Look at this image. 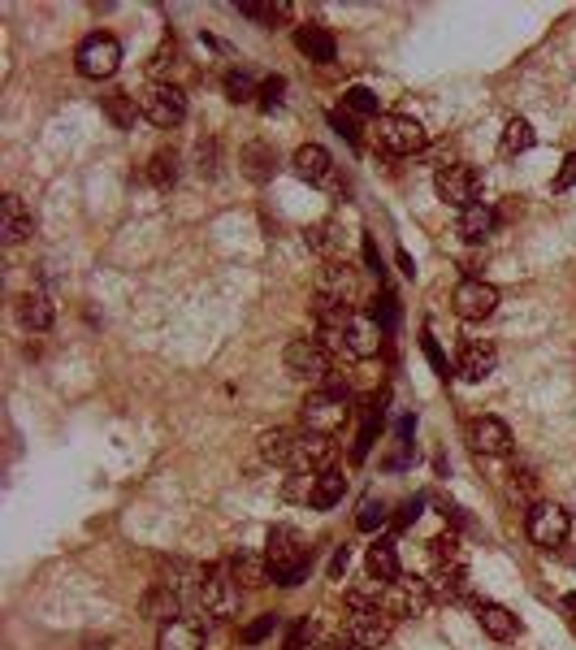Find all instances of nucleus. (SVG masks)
I'll return each instance as SVG.
<instances>
[{
	"instance_id": "nucleus-1",
	"label": "nucleus",
	"mask_w": 576,
	"mask_h": 650,
	"mask_svg": "<svg viewBox=\"0 0 576 650\" xmlns=\"http://www.w3.org/2000/svg\"><path fill=\"white\" fill-rule=\"evenodd\" d=\"M265 559H269V568H273V581L286 585V590L308 577V546H304V538H299V529H291V525L269 529Z\"/></svg>"
},
{
	"instance_id": "nucleus-2",
	"label": "nucleus",
	"mask_w": 576,
	"mask_h": 650,
	"mask_svg": "<svg viewBox=\"0 0 576 650\" xmlns=\"http://www.w3.org/2000/svg\"><path fill=\"white\" fill-rule=\"evenodd\" d=\"M377 152H390V156H412L425 148V126L416 117H403V113H386L377 117Z\"/></svg>"
},
{
	"instance_id": "nucleus-3",
	"label": "nucleus",
	"mask_w": 576,
	"mask_h": 650,
	"mask_svg": "<svg viewBox=\"0 0 576 650\" xmlns=\"http://www.w3.org/2000/svg\"><path fill=\"white\" fill-rule=\"evenodd\" d=\"M434 191H438V200L442 204H451V208H473L481 204L477 195H481V174L473 165H442L438 169V178H434Z\"/></svg>"
},
{
	"instance_id": "nucleus-4",
	"label": "nucleus",
	"mask_w": 576,
	"mask_h": 650,
	"mask_svg": "<svg viewBox=\"0 0 576 650\" xmlns=\"http://www.w3.org/2000/svg\"><path fill=\"white\" fill-rule=\"evenodd\" d=\"M282 360H286V373L299 377V382L321 386L325 377H330V356H325V347L317 338H295V343H286Z\"/></svg>"
},
{
	"instance_id": "nucleus-5",
	"label": "nucleus",
	"mask_w": 576,
	"mask_h": 650,
	"mask_svg": "<svg viewBox=\"0 0 576 650\" xmlns=\"http://www.w3.org/2000/svg\"><path fill=\"white\" fill-rule=\"evenodd\" d=\"M525 529H529V538L538 542L542 551H555V546L568 542L572 520H568V512L559 503H533L529 516H525Z\"/></svg>"
},
{
	"instance_id": "nucleus-6",
	"label": "nucleus",
	"mask_w": 576,
	"mask_h": 650,
	"mask_svg": "<svg viewBox=\"0 0 576 650\" xmlns=\"http://www.w3.org/2000/svg\"><path fill=\"white\" fill-rule=\"evenodd\" d=\"M338 460V442L330 434H317V429H304V434L295 438V455H291V468L295 473H330Z\"/></svg>"
},
{
	"instance_id": "nucleus-7",
	"label": "nucleus",
	"mask_w": 576,
	"mask_h": 650,
	"mask_svg": "<svg viewBox=\"0 0 576 650\" xmlns=\"http://www.w3.org/2000/svg\"><path fill=\"white\" fill-rule=\"evenodd\" d=\"M122 65V44L113 35H87L78 44V74L83 78H113Z\"/></svg>"
},
{
	"instance_id": "nucleus-8",
	"label": "nucleus",
	"mask_w": 576,
	"mask_h": 650,
	"mask_svg": "<svg viewBox=\"0 0 576 650\" xmlns=\"http://www.w3.org/2000/svg\"><path fill=\"white\" fill-rule=\"evenodd\" d=\"M343 421H347V395L325 390V386H312V395L304 399V425L317 429V434H334Z\"/></svg>"
},
{
	"instance_id": "nucleus-9",
	"label": "nucleus",
	"mask_w": 576,
	"mask_h": 650,
	"mask_svg": "<svg viewBox=\"0 0 576 650\" xmlns=\"http://www.w3.org/2000/svg\"><path fill=\"white\" fill-rule=\"evenodd\" d=\"M139 109H143V117H148L152 126H178L182 117H187V96H182L178 87H169V83H156V87H148L139 96Z\"/></svg>"
},
{
	"instance_id": "nucleus-10",
	"label": "nucleus",
	"mask_w": 576,
	"mask_h": 650,
	"mask_svg": "<svg viewBox=\"0 0 576 650\" xmlns=\"http://www.w3.org/2000/svg\"><path fill=\"white\" fill-rule=\"evenodd\" d=\"M455 312H460L464 321H486L499 312V291L486 282V278H464L460 286H455Z\"/></svg>"
},
{
	"instance_id": "nucleus-11",
	"label": "nucleus",
	"mask_w": 576,
	"mask_h": 650,
	"mask_svg": "<svg viewBox=\"0 0 576 650\" xmlns=\"http://www.w3.org/2000/svg\"><path fill=\"white\" fill-rule=\"evenodd\" d=\"M234 590H239V585H234L230 568L204 572V577H200V607L213 620H226V616H234Z\"/></svg>"
},
{
	"instance_id": "nucleus-12",
	"label": "nucleus",
	"mask_w": 576,
	"mask_h": 650,
	"mask_svg": "<svg viewBox=\"0 0 576 650\" xmlns=\"http://www.w3.org/2000/svg\"><path fill=\"white\" fill-rule=\"evenodd\" d=\"M434 603V594H429V585L425 581H408V577H399V581H390V594H386V611L395 620H416L421 611Z\"/></svg>"
},
{
	"instance_id": "nucleus-13",
	"label": "nucleus",
	"mask_w": 576,
	"mask_h": 650,
	"mask_svg": "<svg viewBox=\"0 0 576 650\" xmlns=\"http://www.w3.org/2000/svg\"><path fill=\"white\" fill-rule=\"evenodd\" d=\"M291 169L299 182H312V187H334V156L321 148V143H304L291 156Z\"/></svg>"
},
{
	"instance_id": "nucleus-14",
	"label": "nucleus",
	"mask_w": 576,
	"mask_h": 650,
	"mask_svg": "<svg viewBox=\"0 0 576 650\" xmlns=\"http://www.w3.org/2000/svg\"><path fill=\"white\" fill-rule=\"evenodd\" d=\"M390 611L386 607H373V611H356V616H347V642H360V646H369L377 650L390 637Z\"/></svg>"
},
{
	"instance_id": "nucleus-15",
	"label": "nucleus",
	"mask_w": 576,
	"mask_h": 650,
	"mask_svg": "<svg viewBox=\"0 0 576 650\" xmlns=\"http://www.w3.org/2000/svg\"><path fill=\"white\" fill-rule=\"evenodd\" d=\"M468 447L477 455H507L512 451V429H507L499 416H477L468 425Z\"/></svg>"
},
{
	"instance_id": "nucleus-16",
	"label": "nucleus",
	"mask_w": 576,
	"mask_h": 650,
	"mask_svg": "<svg viewBox=\"0 0 576 650\" xmlns=\"http://www.w3.org/2000/svg\"><path fill=\"white\" fill-rule=\"evenodd\" d=\"M429 594H434V603H455V598H464L468 590V568L464 559H451V564H434V572L425 577Z\"/></svg>"
},
{
	"instance_id": "nucleus-17",
	"label": "nucleus",
	"mask_w": 576,
	"mask_h": 650,
	"mask_svg": "<svg viewBox=\"0 0 576 650\" xmlns=\"http://www.w3.org/2000/svg\"><path fill=\"white\" fill-rule=\"evenodd\" d=\"M343 351L356 360H369L382 351V325L373 317H351V325L343 330Z\"/></svg>"
},
{
	"instance_id": "nucleus-18",
	"label": "nucleus",
	"mask_w": 576,
	"mask_h": 650,
	"mask_svg": "<svg viewBox=\"0 0 576 650\" xmlns=\"http://www.w3.org/2000/svg\"><path fill=\"white\" fill-rule=\"evenodd\" d=\"M494 364H499L494 343H486V338L464 343V351H460V377H464V382H486V377L494 373Z\"/></svg>"
},
{
	"instance_id": "nucleus-19",
	"label": "nucleus",
	"mask_w": 576,
	"mask_h": 650,
	"mask_svg": "<svg viewBox=\"0 0 576 650\" xmlns=\"http://www.w3.org/2000/svg\"><path fill=\"white\" fill-rule=\"evenodd\" d=\"M156 650H204V624L200 620H169L161 624Z\"/></svg>"
},
{
	"instance_id": "nucleus-20",
	"label": "nucleus",
	"mask_w": 576,
	"mask_h": 650,
	"mask_svg": "<svg viewBox=\"0 0 576 650\" xmlns=\"http://www.w3.org/2000/svg\"><path fill=\"white\" fill-rule=\"evenodd\" d=\"M230 577H234V585H247V590H260V585H269L273 581V568H269V559L265 555H252V551H243V555H234L230 559Z\"/></svg>"
},
{
	"instance_id": "nucleus-21",
	"label": "nucleus",
	"mask_w": 576,
	"mask_h": 650,
	"mask_svg": "<svg viewBox=\"0 0 576 650\" xmlns=\"http://www.w3.org/2000/svg\"><path fill=\"white\" fill-rule=\"evenodd\" d=\"M31 230H35L31 208H26L18 195H5V200H0V234H5V243H22Z\"/></svg>"
},
{
	"instance_id": "nucleus-22",
	"label": "nucleus",
	"mask_w": 576,
	"mask_h": 650,
	"mask_svg": "<svg viewBox=\"0 0 576 650\" xmlns=\"http://www.w3.org/2000/svg\"><path fill=\"white\" fill-rule=\"evenodd\" d=\"M295 48L304 52V57H312V61H321V65H330L334 57H338V48H334V35L325 31V26H312V22H304L295 31Z\"/></svg>"
},
{
	"instance_id": "nucleus-23",
	"label": "nucleus",
	"mask_w": 576,
	"mask_h": 650,
	"mask_svg": "<svg viewBox=\"0 0 576 650\" xmlns=\"http://www.w3.org/2000/svg\"><path fill=\"white\" fill-rule=\"evenodd\" d=\"M494 226H499V213H494L490 204H473L460 213V234L468 243H486L494 234Z\"/></svg>"
},
{
	"instance_id": "nucleus-24",
	"label": "nucleus",
	"mask_w": 576,
	"mask_h": 650,
	"mask_svg": "<svg viewBox=\"0 0 576 650\" xmlns=\"http://www.w3.org/2000/svg\"><path fill=\"white\" fill-rule=\"evenodd\" d=\"M477 620H481V629H486V633L494 637V642H512V637L520 633L516 616H512V611H507L503 603H481Z\"/></svg>"
},
{
	"instance_id": "nucleus-25",
	"label": "nucleus",
	"mask_w": 576,
	"mask_h": 650,
	"mask_svg": "<svg viewBox=\"0 0 576 650\" xmlns=\"http://www.w3.org/2000/svg\"><path fill=\"white\" fill-rule=\"evenodd\" d=\"M18 321H22L31 334H44L48 325H52V304H48V295L26 291V295L18 299Z\"/></svg>"
},
{
	"instance_id": "nucleus-26",
	"label": "nucleus",
	"mask_w": 576,
	"mask_h": 650,
	"mask_svg": "<svg viewBox=\"0 0 576 650\" xmlns=\"http://www.w3.org/2000/svg\"><path fill=\"white\" fill-rule=\"evenodd\" d=\"M347 494V477L343 473H317V481H312V499H308V507H317V512H330V507L338 503Z\"/></svg>"
},
{
	"instance_id": "nucleus-27",
	"label": "nucleus",
	"mask_w": 576,
	"mask_h": 650,
	"mask_svg": "<svg viewBox=\"0 0 576 650\" xmlns=\"http://www.w3.org/2000/svg\"><path fill=\"white\" fill-rule=\"evenodd\" d=\"M178 165H182V161H178V152H174V148L152 152V161H148V182H152L156 191H169V187L178 182V174H182Z\"/></svg>"
},
{
	"instance_id": "nucleus-28",
	"label": "nucleus",
	"mask_w": 576,
	"mask_h": 650,
	"mask_svg": "<svg viewBox=\"0 0 576 650\" xmlns=\"http://www.w3.org/2000/svg\"><path fill=\"white\" fill-rule=\"evenodd\" d=\"M369 572H373V581H377V585L399 581L403 572H399V555H395V546H390V542L369 546Z\"/></svg>"
},
{
	"instance_id": "nucleus-29",
	"label": "nucleus",
	"mask_w": 576,
	"mask_h": 650,
	"mask_svg": "<svg viewBox=\"0 0 576 650\" xmlns=\"http://www.w3.org/2000/svg\"><path fill=\"white\" fill-rule=\"evenodd\" d=\"M100 104H104V113L113 117V126H117V130H130V126H135V117L143 113V109H139V100L130 96V91H109V96H104Z\"/></svg>"
},
{
	"instance_id": "nucleus-30",
	"label": "nucleus",
	"mask_w": 576,
	"mask_h": 650,
	"mask_svg": "<svg viewBox=\"0 0 576 650\" xmlns=\"http://www.w3.org/2000/svg\"><path fill=\"white\" fill-rule=\"evenodd\" d=\"M295 438L299 434H291V429H269V434H260V455H265L269 464H291Z\"/></svg>"
},
{
	"instance_id": "nucleus-31",
	"label": "nucleus",
	"mask_w": 576,
	"mask_h": 650,
	"mask_svg": "<svg viewBox=\"0 0 576 650\" xmlns=\"http://www.w3.org/2000/svg\"><path fill=\"white\" fill-rule=\"evenodd\" d=\"M533 143H538V135H533V122L529 117H512L503 130V152L507 156H520V152H529Z\"/></svg>"
},
{
	"instance_id": "nucleus-32",
	"label": "nucleus",
	"mask_w": 576,
	"mask_h": 650,
	"mask_svg": "<svg viewBox=\"0 0 576 650\" xmlns=\"http://www.w3.org/2000/svg\"><path fill=\"white\" fill-rule=\"evenodd\" d=\"M143 611H148L152 620H165V624L178 620V594L169 590V585H156V590L143 598Z\"/></svg>"
},
{
	"instance_id": "nucleus-33",
	"label": "nucleus",
	"mask_w": 576,
	"mask_h": 650,
	"mask_svg": "<svg viewBox=\"0 0 576 650\" xmlns=\"http://www.w3.org/2000/svg\"><path fill=\"white\" fill-rule=\"evenodd\" d=\"M243 18H252V22H265V26H278L286 13H291V5L286 0H273V5H260V0H247V5H239Z\"/></svg>"
},
{
	"instance_id": "nucleus-34",
	"label": "nucleus",
	"mask_w": 576,
	"mask_h": 650,
	"mask_svg": "<svg viewBox=\"0 0 576 650\" xmlns=\"http://www.w3.org/2000/svg\"><path fill=\"white\" fill-rule=\"evenodd\" d=\"M269 165H273V156H269L265 143H252V148H243V169H247V178L265 182V178H269Z\"/></svg>"
},
{
	"instance_id": "nucleus-35",
	"label": "nucleus",
	"mask_w": 576,
	"mask_h": 650,
	"mask_svg": "<svg viewBox=\"0 0 576 650\" xmlns=\"http://www.w3.org/2000/svg\"><path fill=\"white\" fill-rule=\"evenodd\" d=\"M343 109L351 117H377V96H373L369 87H351L347 96H343Z\"/></svg>"
},
{
	"instance_id": "nucleus-36",
	"label": "nucleus",
	"mask_w": 576,
	"mask_h": 650,
	"mask_svg": "<svg viewBox=\"0 0 576 650\" xmlns=\"http://www.w3.org/2000/svg\"><path fill=\"white\" fill-rule=\"evenodd\" d=\"M226 96L234 100V104H243V100H252V96H260V87L247 78L243 70H230L226 74Z\"/></svg>"
},
{
	"instance_id": "nucleus-37",
	"label": "nucleus",
	"mask_w": 576,
	"mask_h": 650,
	"mask_svg": "<svg viewBox=\"0 0 576 650\" xmlns=\"http://www.w3.org/2000/svg\"><path fill=\"white\" fill-rule=\"evenodd\" d=\"M356 525L369 533V529H377V525H386V503H377V499H369L360 507V516H356Z\"/></svg>"
},
{
	"instance_id": "nucleus-38",
	"label": "nucleus",
	"mask_w": 576,
	"mask_h": 650,
	"mask_svg": "<svg viewBox=\"0 0 576 650\" xmlns=\"http://www.w3.org/2000/svg\"><path fill=\"white\" fill-rule=\"evenodd\" d=\"M273 629H278V616H260V620H252V624L243 629V642H247V646H256V642H265V637H269Z\"/></svg>"
},
{
	"instance_id": "nucleus-39",
	"label": "nucleus",
	"mask_w": 576,
	"mask_h": 650,
	"mask_svg": "<svg viewBox=\"0 0 576 650\" xmlns=\"http://www.w3.org/2000/svg\"><path fill=\"white\" fill-rule=\"evenodd\" d=\"M282 91H286V78H265V83H260V104H265V109H278Z\"/></svg>"
},
{
	"instance_id": "nucleus-40",
	"label": "nucleus",
	"mask_w": 576,
	"mask_h": 650,
	"mask_svg": "<svg viewBox=\"0 0 576 650\" xmlns=\"http://www.w3.org/2000/svg\"><path fill=\"white\" fill-rule=\"evenodd\" d=\"M330 122H334V130H338V135H343V139H351V143H356V139H360V130H356V117H351L347 109H338V113H330Z\"/></svg>"
},
{
	"instance_id": "nucleus-41",
	"label": "nucleus",
	"mask_w": 576,
	"mask_h": 650,
	"mask_svg": "<svg viewBox=\"0 0 576 650\" xmlns=\"http://www.w3.org/2000/svg\"><path fill=\"white\" fill-rule=\"evenodd\" d=\"M421 343H425V356H429V364H434V373H438V377H451L447 360H442V351H438V343H434V334H425Z\"/></svg>"
},
{
	"instance_id": "nucleus-42",
	"label": "nucleus",
	"mask_w": 576,
	"mask_h": 650,
	"mask_svg": "<svg viewBox=\"0 0 576 650\" xmlns=\"http://www.w3.org/2000/svg\"><path fill=\"white\" fill-rule=\"evenodd\" d=\"M572 187H576V152L564 161V169L555 174V191H572Z\"/></svg>"
},
{
	"instance_id": "nucleus-43",
	"label": "nucleus",
	"mask_w": 576,
	"mask_h": 650,
	"mask_svg": "<svg viewBox=\"0 0 576 650\" xmlns=\"http://www.w3.org/2000/svg\"><path fill=\"white\" fill-rule=\"evenodd\" d=\"M312 633H317V629H312L308 620H304V624H295V629H291V637H286V650H304Z\"/></svg>"
},
{
	"instance_id": "nucleus-44",
	"label": "nucleus",
	"mask_w": 576,
	"mask_h": 650,
	"mask_svg": "<svg viewBox=\"0 0 576 650\" xmlns=\"http://www.w3.org/2000/svg\"><path fill=\"white\" fill-rule=\"evenodd\" d=\"M416 516H421V499H408V503H403L399 507V516H395V525H412V520Z\"/></svg>"
},
{
	"instance_id": "nucleus-45",
	"label": "nucleus",
	"mask_w": 576,
	"mask_h": 650,
	"mask_svg": "<svg viewBox=\"0 0 576 650\" xmlns=\"http://www.w3.org/2000/svg\"><path fill=\"white\" fill-rule=\"evenodd\" d=\"M169 57H174V48H161V52H156V57H152V70H165V65H169Z\"/></svg>"
},
{
	"instance_id": "nucleus-46",
	"label": "nucleus",
	"mask_w": 576,
	"mask_h": 650,
	"mask_svg": "<svg viewBox=\"0 0 576 650\" xmlns=\"http://www.w3.org/2000/svg\"><path fill=\"white\" fill-rule=\"evenodd\" d=\"M364 260H369V269H382V265H377V247H373V239H364Z\"/></svg>"
},
{
	"instance_id": "nucleus-47",
	"label": "nucleus",
	"mask_w": 576,
	"mask_h": 650,
	"mask_svg": "<svg viewBox=\"0 0 576 650\" xmlns=\"http://www.w3.org/2000/svg\"><path fill=\"white\" fill-rule=\"evenodd\" d=\"M334 650H369V646H360V642H347V637H343V642H338Z\"/></svg>"
},
{
	"instance_id": "nucleus-48",
	"label": "nucleus",
	"mask_w": 576,
	"mask_h": 650,
	"mask_svg": "<svg viewBox=\"0 0 576 650\" xmlns=\"http://www.w3.org/2000/svg\"><path fill=\"white\" fill-rule=\"evenodd\" d=\"M564 603H568V607H572V611H576V594H568V598H564Z\"/></svg>"
}]
</instances>
